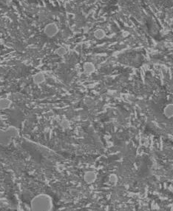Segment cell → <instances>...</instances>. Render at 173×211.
Instances as JSON below:
<instances>
[{"instance_id": "cell-8", "label": "cell", "mask_w": 173, "mask_h": 211, "mask_svg": "<svg viewBox=\"0 0 173 211\" xmlns=\"http://www.w3.org/2000/svg\"><path fill=\"white\" fill-rule=\"evenodd\" d=\"M110 182H116V180H117L116 176H115V175L110 176Z\"/></svg>"}, {"instance_id": "cell-7", "label": "cell", "mask_w": 173, "mask_h": 211, "mask_svg": "<svg viewBox=\"0 0 173 211\" xmlns=\"http://www.w3.org/2000/svg\"><path fill=\"white\" fill-rule=\"evenodd\" d=\"M61 126H62V127H63V128L64 129L68 128V127H70V123H69V122L67 120H63L62 122H61Z\"/></svg>"}, {"instance_id": "cell-2", "label": "cell", "mask_w": 173, "mask_h": 211, "mask_svg": "<svg viewBox=\"0 0 173 211\" xmlns=\"http://www.w3.org/2000/svg\"><path fill=\"white\" fill-rule=\"evenodd\" d=\"M12 139V136H10L7 129L6 131L0 130V145L2 147H7L11 143Z\"/></svg>"}, {"instance_id": "cell-6", "label": "cell", "mask_w": 173, "mask_h": 211, "mask_svg": "<svg viewBox=\"0 0 173 211\" xmlns=\"http://www.w3.org/2000/svg\"><path fill=\"white\" fill-rule=\"evenodd\" d=\"M44 81V77L41 75H37L36 76V77H34V82L36 84H41Z\"/></svg>"}, {"instance_id": "cell-5", "label": "cell", "mask_w": 173, "mask_h": 211, "mask_svg": "<svg viewBox=\"0 0 173 211\" xmlns=\"http://www.w3.org/2000/svg\"><path fill=\"white\" fill-rule=\"evenodd\" d=\"M164 114L167 117H171L173 116V105H169L165 108Z\"/></svg>"}, {"instance_id": "cell-1", "label": "cell", "mask_w": 173, "mask_h": 211, "mask_svg": "<svg viewBox=\"0 0 173 211\" xmlns=\"http://www.w3.org/2000/svg\"><path fill=\"white\" fill-rule=\"evenodd\" d=\"M53 207V200L47 194L38 195L31 201V209L33 210H51Z\"/></svg>"}, {"instance_id": "cell-4", "label": "cell", "mask_w": 173, "mask_h": 211, "mask_svg": "<svg viewBox=\"0 0 173 211\" xmlns=\"http://www.w3.org/2000/svg\"><path fill=\"white\" fill-rule=\"evenodd\" d=\"M12 104V101L7 98L0 99V110H6L8 109Z\"/></svg>"}, {"instance_id": "cell-3", "label": "cell", "mask_w": 173, "mask_h": 211, "mask_svg": "<svg viewBox=\"0 0 173 211\" xmlns=\"http://www.w3.org/2000/svg\"><path fill=\"white\" fill-rule=\"evenodd\" d=\"M96 174L93 171H89L85 173L84 176V179L87 183H93L96 179Z\"/></svg>"}]
</instances>
